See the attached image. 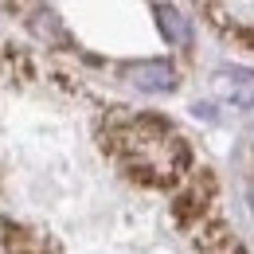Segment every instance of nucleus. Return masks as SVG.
Returning a JSON list of instances; mask_svg holds the SVG:
<instances>
[{"label": "nucleus", "mask_w": 254, "mask_h": 254, "mask_svg": "<svg viewBox=\"0 0 254 254\" xmlns=\"http://www.w3.org/2000/svg\"><path fill=\"white\" fill-rule=\"evenodd\" d=\"M122 74H126L137 90H145V94H164V90H172V86H176V70H172V63H164V59L129 63Z\"/></svg>", "instance_id": "1"}, {"label": "nucleus", "mask_w": 254, "mask_h": 254, "mask_svg": "<svg viewBox=\"0 0 254 254\" xmlns=\"http://www.w3.org/2000/svg\"><path fill=\"white\" fill-rule=\"evenodd\" d=\"M251 211H254V180H251Z\"/></svg>", "instance_id": "5"}, {"label": "nucleus", "mask_w": 254, "mask_h": 254, "mask_svg": "<svg viewBox=\"0 0 254 254\" xmlns=\"http://www.w3.org/2000/svg\"><path fill=\"white\" fill-rule=\"evenodd\" d=\"M215 86H219V94L231 102V106H254V74L251 70H239V66H223L219 74H215Z\"/></svg>", "instance_id": "2"}, {"label": "nucleus", "mask_w": 254, "mask_h": 254, "mask_svg": "<svg viewBox=\"0 0 254 254\" xmlns=\"http://www.w3.org/2000/svg\"><path fill=\"white\" fill-rule=\"evenodd\" d=\"M157 24H160V35L168 39V43H176V47H188L191 43V24L184 12H176L172 4H160L157 8Z\"/></svg>", "instance_id": "3"}, {"label": "nucleus", "mask_w": 254, "mask_h": 254, "mask_svg": "<svg viewBox=\"0 0 254 254\" xmlns=\"http://www.w3.org/2000/svg\"><path fill=\"white\" fill-rule=\"evenodd\" d=\"M32 28L43 35V39H59V43H66V32H63V24L55 20V12H35Z\"/></svg>", "instance_id": "4"}]
</instances>
